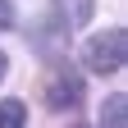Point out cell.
<instances>
[{
	"label": "cell",
	"mask_w": 128,
	"mask_h": 128,
	"mask_svg": "<svg viewBox=\"0 0 128 128\" xmlns=\"http://www.w3.org/2000/svg\"><path fill=\"white\" fill-rule=\"evenodd\" d=\"M82 64H87V73H96V78L119 73L124 64H128V32H124V28L92 32L87 46H82Z\"/></svg>",
	"instance_id": "obj_1"
},
{
	"label": "cell",
	"mask_w": 128,
	"mask_h": 128,
	"mask_svg": "<svg viewBox=\"0 0 128 128\" xmlns=\"http://www.w3.org/2000/svg\"><path fill=\"white\" fill-rule=\"evenodd\" d=\"M41 96L50 110H82V96H87V78L73 73V69H60L41 82Z\"/></svg>",
	"instance_id": "obj_2"
},
{
	"label": "cell",
	"mask_w": 128,
	"mask_h": 128,
	"mask_svg": "<svg viewBox=\"0 0 128 128\" xmlns=\"http://www.w3.org/2000/svg\"><path fill=\"white\" fill-rule=\"evenodd\" d=\"M92 14H96V0H50V18H55L60 28H69V32L87 28Z\"/></svg>",
	"instance_id": "obj_3"
},
{
	"label": "cell",
	"mask_w": 128,
	"mask_h": 128,
	"mask_svg": "<svg viewBox=\"0 0 128 128\" xmlns=\"http://www.w3.org/2000/svg\"><path fill=\"white\" fill-rule=\"evenodd\" d=\"M101 128H128V96H124V92L105 96V105H101Z\"/></svg>",
	"instance_id": "obj_4"
},
{
	"label": "cell",
	"mask_w": 128,
	"mask_h": 128,
	"mask_svg": "<svg viewBox=\"0 0 128 128\" xmlns=\"http://www.w3.org/2000/svg\"><path fill=\"white\" fill-rule=\"evenodd\" d=\"M0 128H28V105L18 101V96L0 101Z\"/></svg>",
	"instance_id": "obj_5"
},
{
	"label": "cell",
	"mask_w": 128,
	"mask_h": 128,
	"mask_svg": "<svg viewBox=\"0 0 128 128\" xmlns=\"http://www.w3.org/2000/svg\"><path fill=\"white\" fill-rule=\"evenodd\" d=\"M9 28H14V5L0 0V32H9Z\"/></svg>",
	"instance_id": "obj_6"
},
{
	"label": "cell",
	"mask_w": 128,
	"mask_h": 128,
	"mask_svg": "<svg viewBox=\"0 0 128 128\" xmlns=\"http://www.w3.org/2000/svg\"><path fill=\"white\" fill-rule=\"evenodd\" d=\"M5 73H9V55L0 50V82H5Z\"/></svg>",
	"instance_id": "obj_7"
}]
</instances>
